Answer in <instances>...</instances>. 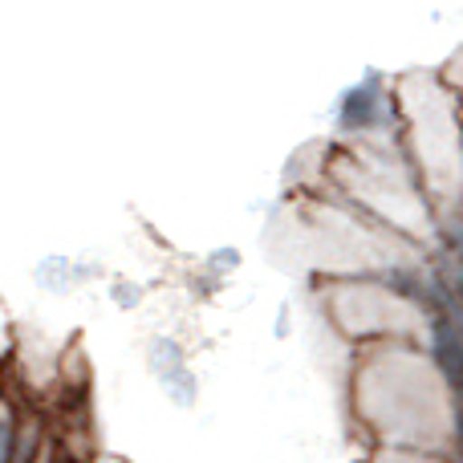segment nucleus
Wrapping results in <instances>:
<instances>
[{"label":"nucleus","instance_id":"obj_1","mask_svg":"<svg viewBox=\"0 0 463 463\" xmlns=\"http://www.w3.org/2000/svg\"><path fill=\"white\" fill-rule=\"evenodd\" d=\"M431 358L439 366L443 383L451 394L463 391V317L459 313H439L431 317Z\"/></svg>","mask_w":463,"mask_h":463},{"label":"nucleus","instance_id":"obj_2","mask_svg":"<svg viewBox=\"0 0 463 463\" xmlns=\"http://www.w3.org/2000/svg\"><path fill=\"white\" fill-rule=\"evenodd\" d=\"M378 78H366L362 86L345 90L342 106H337V122L342 130H370L378 122V110H383V94L374 90Z\"/></svg>","mask_w":463,"mask_h":463}]
</instances>
